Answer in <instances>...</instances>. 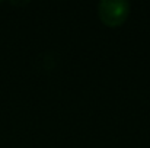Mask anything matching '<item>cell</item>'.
I'll return each instance as SVG.
<instances>
[{"label": "cell", "instance_id": "1", "mask_svg": "<svg viewBox=\"0 0 150 148\" xmlns=\"http://www.w3.org/2000/svg\"><path fill=\"white\" fill-rule=\"evenodd\" d=\"M130 13V3L127 0H100L98 3V15L102 23L115 28L121 26Z\"/></svg>", "mask_w": 150, "mask_h": 148}]
</instances>
